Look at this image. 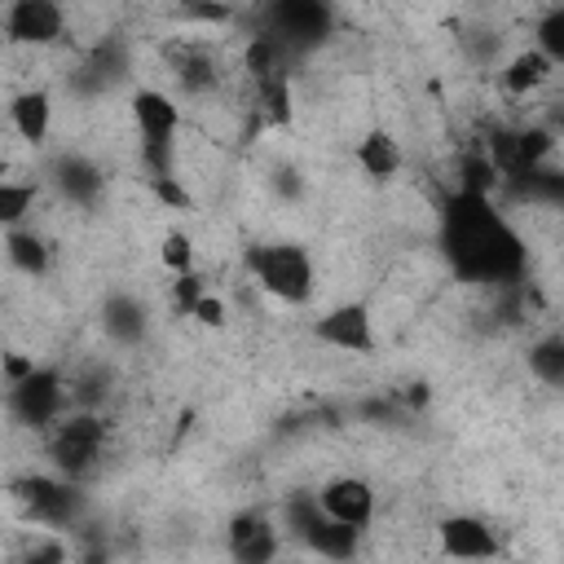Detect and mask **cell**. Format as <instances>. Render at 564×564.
I'll list each match as a JSON object with an SVG mask.
<instances>
[{
    "instance_id": "cell-8",
    "label": "cell",
    "mask_w": 564,
    "mask_h": 564,
    "mask_svg": "<svg viewBox=\"0 0 564 564\" xmlns=\"http://www.w3.org/2000/svg\"><path fill=\"white\" fill-rule=\"evenodd\" d=\"M317 344H330L339 352H370L375 348V326L366 304H335L313 322Z\"/></svg>"
},
{
    "instance_id": "cell-9",
    "label": "cell",
    "mask_w": 564,
    "mask_h": 564,
    "mask_svg": "<svg viewBox=\"0 0 564 564\" xmlns=\"http://www.w3.org/2000/svg\"><path fill=\"white\" fill-rule=\"evenodd\" d=\"M317 507H322V516H330L339 524L366 529L375 520V489L361 476H335L317 489Z\"/></svg>"
},
{
    "instance_id": "cell-31",
    "label": "cell",
    "mask_w": 564,
    "mask_h": 564,
    "mask_svg": "<svg viewBox=\"0 0 564 564\" xmlns=\"http://www.w3.org/2000/svg\"><path fill=\"white\" fill-rule=\"evenodd\" d=\"M203 291H207V286H203V278H198L194 269H189V273H176V286H172V308L189 317V308H194V300H198Z\"/></svg>"
},
{
    "instance_id": "cell-22",
    "label": "cell",
    "mask_w": 564,
    "mask_h": 564,
    "mask_svg": "<svg viewBox=\"0 0 564 564\" xmlns=\"http://www.w3.org/2000/svg\"><path fill=\"white\" fill-rule=\"evenodd\" d=\"M256 97H260V110H264L269 123H286L291 119V84H286V70L256 79Z\"/></svg>"
},
{
    "instance_id": "cell-18",
    "label": "cell",
    "mask_w": 564,
    "mask_h": 564,
    "mask_svg": "<svg viewBox=\"0 0 564 564\" xmlns=\"http://www.w3.org/2000/svg\"><path fill=\"white\" fill-rule=\"evenodd\" d=\"M172 66H176V79L189 88V93H207L216 84V57L198 44H181L172 48Z\"/></svg>"
},
{
    "instance_id": "cell-1",
    "label": "cell",
    "mask_w": 564,
    "mask_h": 564,
    "mask_svg": "<svg viewBox=\"0 0 564 564\" xmlns=\"http://www.w3.org/2000/svg\"><path fill=\"white\" fill-rule=\"evenodd\" d=\"M441 247L458 278L507 286L524 273V242L520 234L494 212L485 194L458 189L441 212Z\"/></svg>"
},
{
    "instance_id": "cell-37",
    "label": "cell",
    "mask_w": 564,
    "mask_h": 564,
    "mask_svg": "<svg viewBox=\"0 0 564 564\" xmlns=\"http://www.w3.org/2000/svg\"><path fill=\"white\" fill-rule=\"evenodd\" d=\"M432 401V392H427V383H410V392H405V405L410 410H423Z\"/></svg>"
},
{
    "instance_id": "cell-19",
    "label": "cell",
    "mask_w": 564,
    "mask_h": 564,
    "mask_svg": "<svg viewBox=\"0 0 564 564\" xmlns=\"http://www.w3.org/2000/svg\"><path fill=\"white\" fill-rule=\"evenodd\" d=\"M123 66H128V57H123V44L119 40H106L88 62H84V75H79V84L75 88H106V84H115L119 75H123Z\"/></svg>"
},
{
    "instance_id": "cell-2",
    "label": "cell",
    "mask_w": 564,
    "mask_h": 564,
    "mask_svg": "<svg viewBox=\"0 0 564 564\" xmlns=\"http://www.w3.org/2000/svg\"><path fill=\"white\" fill-rule=\"evenodd\" d=\"M247 269L282 304H308L313 300V286H317L313 282V260L295 242H260V247H247Z\"/></svg>"
},
{
    "instance_id": "cell-26",
    "label": "cell",
    "mask_w": 564,
    "mask_h": 564,
    "mask_svg": "<svg viewBox=\"0 0 564 564\" xmlns=\"http://www.w3.org/2000/svg\"><path fill=\"white\" fill-rule=\"evenodd\" d=\"M538 53H546L555 66L564 62V9H546L538 22Z\"/></svg>"
},
{
    "instance_id": "cell-21",
    "label": "cell",
    "mask_w": 564,
    "mask_h": 564,
    "mask_svg": "<svg viewBox=\"0 0 564 564\" xmlns=\"http://www.w3.org/2000/svg\"><path fill=\"white\" fill-rule=\"evenodd\" d=\"M529 370H533L546 388H560V383H564V339H560V335H546V339L529 344Z\"/></svg>"
},
{
    "instance_id": "cell-4",
    "label": "cell",
    "mask_w": 564,
    "mask_h": 564,
    "mask_svg": "<svg viewBox=\"0 0 564 564\" xmlns=\"http://www.w3.org/2000/svg\"><path fill=\"white\" fill-rule=\"evenodd\" d=\"M106 449V419L93 410H79L70 419H62L48 436V458L66 480H84Z\"/></svg>"
},
{
    "instance_id": "cell-30",
    "label": "cell",
    "mask_w": 564,
    "mask_h": 564,
    "mask_svg": "<svg viewBox=\"0 0 564 564\" xmlns=\"http://www.w3.org/2000/svg\"><path fill=\"white\" fill-rule=\"evenodd\" d=\"M317 516H322L317 494H300V498H291V502H286V529H291V533H304Z\"/></svg>"
},
{
    "instance_id": "cell-32",
    "label": "cell",
    "mask_w": 564,
    "mask_h": 564,
    "mask_svg": "<svg viewBox=\"0 0 564 564\" xmlns=\"http://www.w3.org/2000/svg\"><path fill=\"white\" fill-rule=\"evenodd\" d=\"M181 9H185L189 18H198V22H229V18H234V9L220 4V0H185Z\"/></svg>"
},
{
    "instance_id": "cell-20",
    "label": "cell",
    "mask_w": 564,
    "mask_h": 564,
    "mask_svg": "<svg viewBox=\"0 0 564 564\" xmlns=\"http://www.w3.org/2000/svg\"><path fill=\"white\" fill-rule=\"evenodd\" d=\"M4 256L13 260V269H22L26 278H40V273H48V247H44V238H35V234H26V229H9V238H4Z\"/></svg>"
},
{
    "instance_id": "cell-25",
    "label": "cell",
    "mask_w": 564,
    "mask_h": 564,
    "mask_svg": "<svg viewBox=\"0 0 564 564\" xmlns=\"http://www.w3.org/2000/svg\"><path fill=\"white\" fill-rule=\"evenodd\" d=\"M141 167H145V176H172L176 172V141L172 137H141Z\"/></svg>"
},
{
    "instance_id": "cell-33",
    "label": "cell",
    "mask_w": 564,
    "mask_h": 564,
    "mask_svg": "<svg viewBox=\"0 0 564 564\" xmlns=\"http://www.w3.org/2000/svg\"><path fill=\"white\" fill-rule=\"evenodd\" d=\"M189 317H194L198 326H220V322H225V304H220V295H207V291H203V295L194 300Z\"/></svg>"
},
{
    "instance_id": "cell-29",
    "label": "cell",
    "mask_w": 564,
    "mask_h": 564,
    "mask_svg": "<svg viewBox=\"0 0 564 564\" xmlns=\"http://www.w3.org/2000/svg\"><path fill=\"white\" fill-rule=\"evenodd\" d=\"M150 194H154L163 207H172V212H189V207H194V198H189V189L176 181V172H172V176H150Z\"/></svg>"
},
{
    "instance_id": "cell-28",
    "label": "cell",
    "mask_w": 564,
    "mask_h": 564,
    "mask_svg": "<svg viewBox=\"0 0 564 564\" xmlns=\"http://www.w3.org/2000/svg\"><path fill=\"white\" fill-rule=\"evenodd\" d=\"M159 260H163L172 273H189V269H194V242H189V234L172 229V234L159 242Z\"/></svg>"
},
{
    "instance_id": "cell-16",
    "label": "cell",
    "mask_w": 564,
    "mask_h": 564,
    "mask_svg": "<svg viewBox=\"0 0 564 564\" xmlns=\"http://www.w3.org/2000/svg\"><path fill=\"white\" fill-rule=\"evenodd\" d=\"M551 75H555V62H551L546 53H538V48H524V53H516V57L507 62V70H502V88H507L511 97H524V93L542 88Z\"/></svg>"
},
{
    "instance_id": "cell-24",
    "label": "cell",
    "mask_w": 564,
    "mask_h": 564,
    "mask_svg": "<svg viewBox=\"0 0 564 564\" xmlns=\"http://www.w3.org/2000/svg\"><path fill=\"white\" fill-rule=\"evenodd\" d=\"M31 203H35V185L0 181V225H4V229L22 225V216L31 212Z\"/></svg>"
},
{
    "instance_id": "cell-35",
    "label": "cell",
    "mask_w": 564,
    "mask_h": 564,
    "mask_svg": "<svg viewBox=\"0 0 564 564\" xmlns=\"http://www.w3.org/2000/svg\"><path fill=\"white\" fill-rule=\"evenodd\" d=\"M0 370H4V379H9V383H18L22 375H31V370H35V361H31V357H22V352H4V357H0Z\"/></svg>"
},
{
    "instance_id": "cell-34",
    "label": "cell",
    "mask_w": 564,
    "mask_h": 564,
    "mask_svg": "<svg viewBox=\"0 0 564 564\" xmlns=\"http://www.w3.org/2000/svg\"><path fill=\"white\" fill-rule=\"evenodd\" d=\"M264 524H269V520H264L260 511H238V516L229 520V546H238L242 538H251V533L264 529Z\"/></svg>"
},
{
    "instance_id": "cell-13",
    "label": "cell",
    "mask_w": 564,
    "mask_h": 564,
    "mask_svg": "<svg viewBox=\"0 0 564 564\" xmlns=\"http://www.w3.org/2000/svg\"><path fill=\"white\" fill-rule=\"evenodd\" d=\"M9 123H13V132H18L26 145H40V141L48 137V128H53V97L40 93V88L18 93V97L9 101Z\"/></svg>"
},
{
    "instance_id": "cell-12",
    "label": "cell",
    "mask_w": 564,
    "mask_h": 564,
    "mask_svg": "<svg viewBox=\"0 0 564 564\" xmlns=\"http://www.w3.org/2000/svg\"><path fill=\"white\" fill-rule=\"evenodd\" d=\"M132 123L141 137H176L181 110L163 88H137L132 93Z\"/></svg>"
},
{
    "instance_id": "cell-38",
    "label": "cell",
    "mask_w": 564,
    "mask_h": 564,
    "mask_svg": "<svg viewBox=\"0 0 564 564\" xmlns=\"http://www.w3.org/2000/svg\"><path fill=\"white\" fill-rule=\"evenodd\" d=\"M0 181H4V159H0Z\"/></svg>"
},
{
    "instance_id": "cell-11",
    "label": "cell",
    "mask_w": 564,
    "mask_h": 564,
    "mask_svg": "<svg viewBox=\"0 0 564 564\" xmlns=\"http://www.w3.org/2000/svg\"><path fill=\"white\" fill-rule=\"evenodd\" d=\"M48 176H53L57 194L70 198V203H79V207H93L97 194H101V181H106L101 167H97L93 159H84V154H62V159H53Z\"/></svg>"
},
{
    "instance_id": "cell-5",
    "label": "cell",
    "mask_w": 564,
    "mask_h": 564,
    "mask_svg": "<svg viewBox=\"0 0 564 564\" xmlns=\"http://www.w3.org/2000/svg\"><path fill=\"white\" fill-rule=\"evenodd\" d=\"M66 397H70V388H66L62 370H53V366H35L18 383H9V410H13V419L22 427H35V432H44V427L57 423V414L66 410Z\"/></svg>"
},
{
    "instance_id": "cell-27",
    "label": "cell",
    "mask_w": 564,
    "mask_h": 564,
    "mask_svg": "<svg viewBox=\"0 0 564 564\" xmlns=\"http://www.w3.org/2000/svg\"><path fill=\"white\" fill-rule=\"evenodd\" d=\"M229 551H234V560H242V564H264V560L278 555V533L264 524V529H256L251 538H242L238 546H229Z\"/></svg>"
},
{
    "instance_id": "cell-6",
    "label": "cell",
    "mask_w": 564,
    "mask_h": 564,
    "mask_svg": "<svg viewBox=\"0 0 564 564\" xmlns=\"http://www.w3.org/2000/svg\"><path fill=\"white\" fill-rule=\"evenodd\" d=\"M13 498L22 502L26 520H35V524H70L79 516V489H75V480L22 476V480H13Z\"/></svg>"
},
{
    "instance_id": "cell-36",
    "label": "cell",
    "mask_w": 564,
    "mask_h": 564,
    "mask_svg": "<svg viewBox=\"0 0 564 564\" xmlns=\"http://www.w3.org/2000/svg\"><path fill=\"white\" fill-rule=\"evenodd\" d=\"M26 560H35V564H40V560H66V546L44 542V546H31V551H26Z\"/></svg>"
},
{
    "instance_id": "cell-14",
    "label": "cell",
    "mask_w": 564,
    "mask_h": 564,
    "mask_svg": "<svg viewBox=\"0 0 564 564\" xmlns=\"http://www.w3.org/2000/svg\"><path fill=\"white\" fill-rule=\"evenodd\" d=\"M357 167L370 176V181H388V176H397L401 172V145L392 141V132H383V128H370L361 141H357Z\"/></svg>"
},
{
    "instance_id": "cell-3",
    "label": "cell",
    "mask_w": 564,
    "mask_h": 564,
    "mask_svg": "<svg viewBox=\"0 0 564 564\" xmlns=\"http://www.w3.org/2000/svg\"><path fill=\"white\" fill-rule=\"evenodd\" d=\"M260 31L273 35L286 53H308L335 31L330 0H264Z\"/></svg>"
},
{
    "instance_id": "cell-17",
    "label": "cell",
    "mask_w": 564,
    "mask_h": 564,
    "mask_svg": "<svg viewBox=\"0 0 564 564\" xmlns=\"http://www.w3.org/2000/svg\"><path fill=\"white\" fill-rule=\"evenodd\" d=\"M101 326H106L110 339L137 344V339L145 335V308H141L132 295H110V300L101 304Z\"/></svg>"
},
{
    "instance_id": "cell-23",
    "label": "cell",
    "mask_w": 564,
    "mask_h": 564,
    "mask_svg": "<svg viewBox=\"0 0 564 564\" xmlns=\"http://www.w3.org/2000/svg\"><path fill=\"white\" fill-rule=\"evenodd\" d=\"M498 181H502V176H498V167H494L489 154H467V159L458 163V189H467V194H485V198H489V189H494Z\"/></svg>"
},
{
    "instance_id": "cell-7",
    "label": "cell",
    "mask_w": 564,
    "mask_h": 564,
    "mask_svg": "<svg viewBox=\"0 0 564 564\" xmlns=\"http://www.w3.org/2000/svg\"><path fill=\"white\" fill-rule=\"evenodd\" d=\"M62 31H66V13L57 0H13L4 9V35L13 44L44 48V44H57Z\"/></svg>"
},
{
    "instance_id": "cell-10",
    "label": "cell",
    "mask_w": 564,
    "mask_h": 564,
    "mask_svg": "<svg viewBox=\"0 0 564 564\" xmlns=\"http://www.w3.org/2000/svg\"><path fill=\"white\" fill-rule=\"evenodd\" d=\"M441 551L454 560H489V555H498V538L476 516H449V520H441Z\"/></svg>"
},
{
    "instance_id": "cell-15",
    "label": "cell",
    "mask_w": 564,
    "mask_h": 564,
    "mask_svg": "<svg viewBox=\"0 0 564 564\" xmlns=\"http://www.w3.org/2000/svg\"><path fill=\"white\" fill-rule=\"evenodd\" d=\"M300 538H304L317 555H326V560H352V555H357V538H361V529L339 524V520H330V516H317Z\"/></svg>"
}]
</instances>
